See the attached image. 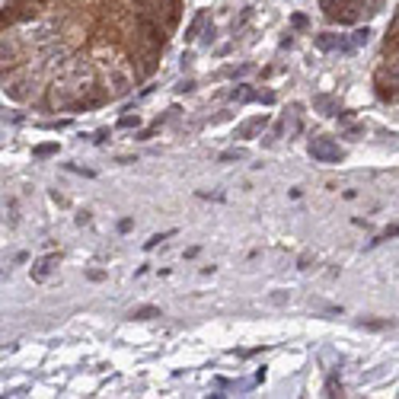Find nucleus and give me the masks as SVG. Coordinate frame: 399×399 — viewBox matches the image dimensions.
Returning a JSON list of instances; mask_svg holds the SVG:
<instances>
[{"instance_id":"nucleus-32","label":"nucleus","mask_w":399,"mask_h":399,"mask_svg":"<svg viewBox=\"0 0 399 399\" xmlns=\"http://www.w3.org/2000/svg\"><path fill=\"white\" fill-rule=\"evenodd\" d=\"M198 252H201L198 246H189V249H185V259H195V256H198Z\"/></svg>"},{"instance_id":"nucleus-21","label":"nucleus","mask_w":399,"mask_h":399,"mask_svg":"<svg viewBox=\"0 0 399 399\" xmlns=\"http://www.w3.org/2000/svg\"><path fill=\"white\" fill-rule=\"evenodd\" d=\"M67 169H70V173H80V176H87V179H93V176H96L93 169H87V166H74V163H67Z\"/></svg>"},{"instance_id":"nucleus-30","label":"nucleus","mask_w":399,"mask_h":399,"mask_svg":"<svg viewBox=\"0 0 399 399\" xmlns=\"http://www.w3.org/2000/svg\"><path fill=\"white\" fill-rule=\"evenodd\" d=\"M77 224H80V227L90 224V211H80V214H77Z\"/></svg>"},{"instance_id":"nucleus-3","label":"nucleus","mask_w":399,"mask_h":399,"mask_svg":"<svg viewBox=\"0 0 399 399\" xmlns=\"http://www.w3.org/2000/svg\"><path fill=\"white\" fill-rule=\"evenodd\" d=\"M374 93H377L380 102H399V83L386 77V70L377 67V77H374Z\"/></svg>"},{"instance_id":"nucleus-18","label":"nucleus","mask_w":399,"mask_h":399,"mask_svg":"<svg viewBox=\"0 0 399 399\" xmlns=\"http://www.w3.org/2000/svg\"><path fill=\"white\" fill-rule=\"evenodd\" d=\"M345 138L348 141H361V138H364V125H352V128L345 131Z\"/></svg>"},{"instance_id":"nucleus-11","label":"nucleus","mask_w":399,"mask_h":399,"mask_svg":"<svg viewBox=\"0 0 399 399\" xmlns=\"http://www.w3.org/2000/svg\"><path fill=\"white\" fill-rule=\"evenodd\" d=\"M201 26H204V13H198L195 19H192V26L185 29V42H192V39H198V32H201Z\"/></svg>"},{"instance_id":"nucleus-26","label":"nucleus","mask_w":399,"mask_h":399,"mask_svg":"<svg viewBox=\"0 0 399 399\" xmlns=\"http://www.w3.org/2000/svg\"><path fill=\"white\" fill-rule=\"evenodd\" d=\"M383 240H390V236H399V224H393V227H386V230L380 233Z\"/></svg>"},{"instance_id":"nucleus-23","label":"nucleus","mask_w":399,"mask_h":399,"mask_svg":"<svg viewBox=\"0 0 399 399\" xmlns=\"http://www.w3.org/2000/svg\"><path fill=\"white\" fill-rule=\"evenodd\" d=\"M214 35H217V29H214V26H204V35H201V42H204V45H211V42H214Z\"/></svg>"},{"instance_id":"nucleus-5","label":"nucleus","mask_w":399,"mask_h":399,"mask_svg":"<svg viewBox=\"0 0 399 399\" xmlns=\"http://www.w3.org/2000/svg\"><path fill=\"white\" fill-rule=\"evenodd\" d=\"M265 125H269V115H252V118H246V122L236 128V138L249 141V138H256L259 131H265Z\"/></svg>"},{"instance_id":"nucleus-14","label":"nucleus","mask_w":399,"mask_h":399,"mask_svg":"<svg viewBox=\"0 0 399 399\" xmlns=\"http://www.w3.org/2000/svg\"><path fill=\"white\" fill-rule=\"evenodd\" d=\"M326 396H342V383L335 380V374H329V380H326Z\"/></svg>"},{"instance_id":"nucleus-13","label":"nucleus","mask_w":399,"mask_h":399,"mask_svg":"<svg viewBox=\"0 0 399 399\" xmlns=\"http://www.w3.org/2000/svg\"><path fill=\"white\" fill-rule=\"evenodd\" d=\"M367 39H370V29H367V26H364V29H355V32H352V42H355V48L367 45Z\"/></svg>"},{"instance_id":"nucleus-16","label":"nucleus","mask_w":399,"mask_h":399,"mask_svg":"<svg viewBox=\"0 0 399 399\" xmlns=\"http://www.w3.org/2000/svg\"><path fill=\"white\" fill-rule=\"evenodd\" d=\"M169 236H173V230H166V233H153V236L147 240V243H144V249H153V246H160L163 240H169Z\"/></svg>"},{"instance_id":"nucleus-17","label":"nucleus","mask_w":399,"mask_h":399,"mask_svg":"<svg viewBox=\"0 0 399 399\" xmlns=\"http://www.w3.org/2000/svg\"><path fill=\"white\" fill-rule=\"evenodd\" d=\"M138 125H141L138 112H135V115H122V118H118V128H138Z\"/></svg>"},{"instance_id":"nucleus-8","label":"nucleus","mask_w":399,"mask_h":399,"mask_svg":"<svg viewBox=\"0 0 399 399\" xmlns=\"http://www.w3.org/2000/svg\"><path fill=\"white\" fill-rule=\"evenodd\" d=\"M313 105H316L323 115H338V112H342V105H338L332 96H323V93H320V96H313Z\"/></svg>"},{"instance_id":"nucleus-7","label":"nucleus","mask_w":399,"mask_h":399,"mask_svg":"<svg viewBox=\"0 0 399 399\" xmlns=\"http://www.w3.org/2000/svg\"><path fill=\"white\" fill-rule=\"evenodd\" d=\"M58 262H61L58 256H45V259H39V262L32 265V278H35V281H45V278L55 272V265H58Z\"/></svg>"},{"instance_id":"nucleus-12","label":"nucleus","mask_w":399,"mask_h":399,"mask_svg":"<svg viewBox=\"0 0 399 399\" xmlns=\"http://www.w3.org/2000/svg\"><path fill=\"white\" fill-rule=\"evenodd\" d=\"M153 316H160V310H156V307H138V310H131V320H153Z\"/></svg>"},{"instance_id":"nucleus-1","label":"nucleus","mask_w":399,"mask_h":399,"mask_svg":"<svg viewBox=\"0 0 399 399\" xmlns=\"http://www.w3.org/2000/svg\"><path fill=\"white\" fill-rule=\"evenodd\" d=\"M310 156L316 163H338V160H345V150L338 147L332 138H313L310 141Z\"/></svg>"},{"instance_id":"nucleus-27","label":"nucleus","mask_w":399,"mask_h":399,"mask_svg":"<svg viewBox=\"0 0 399 399\" xmlns=\"http://www.w3.org/2000/svg\"><path fill=\"white\" fill-rule=\"evenodd\" d=\"M269 300H272V304H275V307H281V304H287V294H272Z\"/></svg>"},{"instance_id":"nucleus-24","label":"nucleus","mask_w":399,"mask_h":399,"mask_svg":"<svg viewBox=\"0 0 399 399\" xmlns=\"http://www.w3.org/2000/svg\"><path fill=\"white\" fill-rule=\"evenodd\" d=\"M87 278H90V281H102L105 272H102V269H90V272H87Z\"/></svg>"},{"instance_id":"nucleus-28","label":"nucleus","mask_w":399,"mask_h":399,"mask_svg":"<svg viewBox=\"0 0 399 399\" xmlns=\"http://www.w3.org/2000/svg\"><path fill=\"white\" fill-rule=\"evenodd\" d=\"M259 102H265V105H272V102H275V93H259Z\"/></svg>"},{"instance_id":"nucleus-10","label":"nucleus","mask_w":399,"mask_h":399,"mask_svg":"<svg viewBox=\"0 0 399 399\" xmlns=\"http://www.w3.org/2000/svg\"><path fill=\"white\" fill-rule=\"evenodd\" d=\"M32 156L35 160H45V156H58V144L48 141V144H35L32 147Z\"/></svg>"},{"instance_id":"nucleus-22","label":"nucleus","mask_w":399,"mask_h":399,"mask_svg":"<svg viewBox=\"0 0 399 399\" xmlns=\"http://www.w3.org/2000/svg\"><path fill=\"white\" fill-rule=\"evenodd\" d=\"M358 326H367V329H386L390 323H386V320H370V323H364V320H361Z\"/></svg>"},{"instance_id":"nucleus-15","label":"nucleus","mask_w":399,"mask_h":399,"mask_svg":"<svg viewBox=\"0 0 399 399\" xmlns=\"http://www.w3.org/2000/svg\"><path fill=\"white\" fill-rule=\"evenodd\" d=\"M233 160H246V150H224L221 163H233Z\"/></svg>"},{"instance_id":"nucleus-29","label":"nucleus","mask_w":399,"mask_h":399,"mask_svg":"<svg viewBox=\"0 0 399 399\" xmlns=\"http://www.w3.org/2000/svg\"><path fill=\"white\" fill-rule=\"evenodd\" d=\"M105 138H109V128H102V131H96V138H93V141H96V144H102Z\"/></svg>"},{"instance_id":"nucleus-25","label":"nucleus","mask_w":399,"mask_h":399,"mask_svg":"<svg viewBox=\"0 0 399 399\" xmlns=\"http://www.w3.org/2000/svg\"><path fill=\"white\" fill-rule=\"evenodd\" d=\"M131 227H135V221H131V217H122V221H118V230H122V233H128Z\"/></svg>"},{"instance_id":"nucleus-20","label":"nucleus","mask_w":399,"mask_h":399,"mask_svg":"<svg viewBox=\"0 0 399 399\" xmlns=\"http://www.w3.org/2000/svg\"><path fill=\"white\" fill-rule=\"evenodd\" d=\"M195 90V80H179L176 83V93H192Z\"/></svg>"},{"instance_id":"nucleus-6","label":"nucleus","mask_w":399,"mask_h":399,"mask_svg":"<svg viewBox=\"0 0 399 399\" xmlns=\"http://www.w3.org/2000/svg\"><path fill=\"white\" fill-rule=\"evenodd\" d=\"M128 90H131V77L122 74V70H112V74H109V93H112V99L128 96Z\"/></svg>"},{"instance_id":"nucleus-2","label":"nucleus","mask_w":399,"mask_h":399,"mask_svg":"<svg viewBox=\"0 0 399 399\" xmlns=\"http://www.w3.org/2000/svg\"><path fill=\"white\" fill-rule=\"evenodd\" d=\"M313 42H316L320 51H338V55H352V51H355V42L345 39V35H329V32H323V35H316Z\"/></svg>"},{"instance_id":"nucleus-9","label":"nucleus","mask_w":399,"mask_h":399,"mask_svg":"<svg viewBox=\"0 0 399 399\" xmlns=\"http://www.w3.org/2000/svg\"><path fill=\"white\" fill-rule=\"evenodd\" d=\"M230 99H233V102H252V99H259V93L252 90L249 83H240V87L230 93Z\"/></svg>"},{"instance_id":"nucleus-19","label":"nucleus","mask_w":399,"mask_h":399,"mask_svg":"<svg viewBox=\"0 0 399 399\" xmlns=\"http://www.w3.org/2000/svg\"><path fill=\"white\" fill-rule=\"evenodd\" d=\"M291 22H294V29H307V26H310V19H307L304 13H294V16H291Z\"/></svg>"},{"instance_id":"nucleus-4","label":"nucleus","mask_w":399,"mask_h":399,"mask_svg":"<svg viewBox=\"0 0 399 399\" xmlns=\"http://www.w3.org/2000/svg\"><path fill=\"white\" fill-rule=\"evenodd\" d=\"M35 77L29 80V77H22V80H10V83H4V93L10 96V99H16V102H26V99H32L35 96Z\"/></svg>"},{"instance_id":"nucleus-31","label":"nucleus","mask_w":399,"mask_h":399,"mask_svg":"<svg viewBox=\"0 0 399 399\" xmlns=\"http://www.w3.org/2000/svg\"><path fill=\"white\" fill-rule=\"evenodd\" d=\"M179 61H182V70H185V67H189V64H192V61H195V58H192V51H185V55H182V58H179Z\"/></svg>"}]
</instances>
